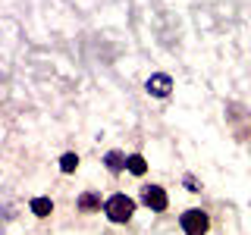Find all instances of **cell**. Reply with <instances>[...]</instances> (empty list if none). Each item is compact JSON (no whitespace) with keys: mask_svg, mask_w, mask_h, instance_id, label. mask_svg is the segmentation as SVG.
Instances as JSON below:
<instances>
[{"mask_svg":"<svg viewBox=\"0 0 251 235\" xmlns=\"http://www.w3.org/2000/svg\"><path fill=\"white\" fill-rule=\"evenodd\" d=\"M60 169H63V172H75V169H78V154H73V151L63 154V157H60Z\"/></svg>","mask_w":251,"mask_h":235,"instance_id":"9c48e42d","label":"cell"},{"mask_svg":"<svg viewBox=\"0 0 251 235\" xmlns=\"http://www.w3.org/2000/svg\"><path fill=\"white\" fill-rule=\"evenodd\" d=\"M104 213L113 219V223H129L132 213H135V201L126 198V194H113V198L104 201Z\"/></svg>","mask_w":251,"mask_h":235,"instance_id":"6da1fadb","label":"cell"},{"mask_svg":"<svg viewBox=\"0 0 251 235\" xmlns=\"http://www.w3.org/2000/svg\"><path fill=\"white\" fill-rule=\"evenodd\" d=\"M126 169H129L132 176H145V172H148L145 157H141V154H129V163H126Z\"/></svg>","mask_w":251,"mask_h":235,"instance_id":"ba28073f","label":"cell"},{"mask_svg":"<svg viewBox=\"0 0 251 235\" xmlns=\"http://www.w3.org/2000/svg\"><path fill=\"white\" fill-rule=\"evenodd\" d=\"M145 88H148V94H154V97H167V94L173 91V78L167 72H154L145 82Z\"/></svg>","mask_w":251,"mask_h":235,"instance_id":"277c9868","label":"cell"},{"mask_svg":"<svg viewBox=\"0 0 251 235\" xmlns=\"http://www.w3.org/2000/svg\"><path fill=\"white\" fill-rule=\"evenodd\" d=\"M179 223H182L185 235H207V229H210V219H207L204 210H185Z\"/></svg>","mask_w":251,"mask_h":235,"instance_id":"7a4b0ae2","label":"cell"},{"mask_svg":"<svg viewBox=\"0 0 251 235\" xmlns=\"http://www.w3.org/2000/svg\"><path fill=\"white\" fill-rule=\"evenodd\" d=\"M78 210H82V213H94V210H100V194L98 191L78 194Z\"/></svg>","mask_w":251,"mask_h":235,"instance_id":"5b68a950","label":"cell"},{"mask_svg":"<svg viewBox=\"0 0 251 235\" xmlns=\"http://www.w3.org/2000/svg\"><path fill=\"white\" fill-rule=\"evenodd\" d=\"M28 207H31V213H35V216H50L53 213V201L50 198H31Z\"/></svg>","mask_w":251,"mask_h":235,"instance_id":"52a82bcc","label":"cell"},{"mask_svg":"<svg viewBox=\"0 0 251 235\" xmlns=\"http://www.w3.org/2000/svg\"><path fill=\"white\" fill-rule=\"evenodd\" d=\"M141 201H145V207L154 210V213H163V210L170 207V198H167V191H163L160 185H145V194H141Z\"/></svg>","mask_w":251,"mask_h":235,"instance_id":"3957f363","label":"cell"},{"mask_svg":"<svg viewBox=\"0 0 251 235\" xmlns=\"http://www.w3.org/2000/svg\"><path fill=\"white\" fill-rule=\"evenodd\" d=\"M185 188H188V191H201V185H198L195 176H185Z\"/></svg>","mask_w":251,"mask_h":235,"instance_id":"30bf717a","label":"cell"},{"mask_svg":"<svg viewBox=\"0 0 251 235\" xmlns=\"http://www.w3.org/2000/svg\"><path fill=\"white\" fill-rule=\"evenodd\" d=\"M104 163H107V169H110V172H123V169H126V163H129V157L120 154V151H110V154L104 157Z\"/></svg>","mask_w":251,"mask_h":235,"instance_id":"8992f818","label":"cell"}]
</instances>
